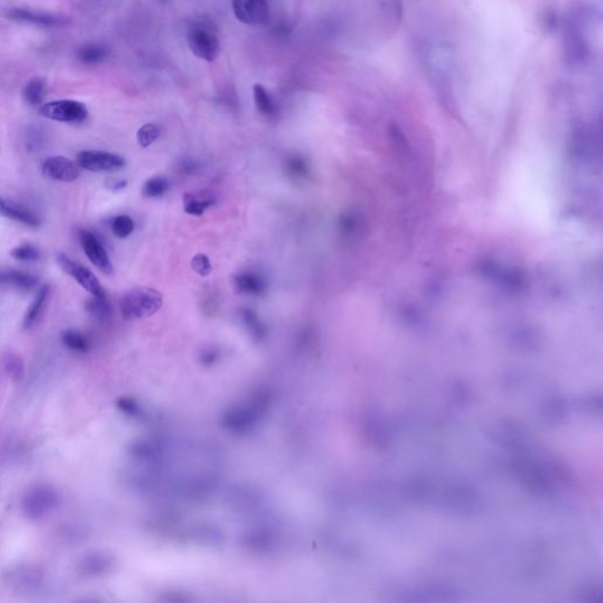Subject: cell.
<instances>
[{"label": "cell", "instance_id": "cell-2", "mask_svg": "<svg viewBox=\"0 0 603 603\" xmlns=\"http://www.w3.org/2000/svg\"><path fill=\"white\" fill-rule=\"evenodd\" d=\"M60 496L52 485H37L28 489L21 498V509L30 520H42L60 505Z\"/></svg>", "mask_w": 603, "mask_h": 603}, {"label": "cell", "instance_id": "cell-8", "mask_svg": "<svg viewBox=\"0 0 603 603\" xmlns=\"http://www.w3.org/2000/svg\"><path fill=\"white\" fill-rule=\"evenodd\" d=\"M79 241L83 246L84 253L96 268L105 275H111L114 272V265L111 263L110 257L95 233L89 230H82L79 233Z\"/></svg>", "mask_w": 603, "mask_h": 603}, {"label": "cell", "instance_id": "cell-1", "mask_svg": "<svg viewBox=\"0 0 603 603\" xmlns=\"http://www.w3.org/2000/svg\"><path fill=\"white\" fill-rule=\"evenodd\" d=\"M163 295L151 288H134L123 296L120 312L127 320L149 317L162 308Z\"/></svg>", "mask_w": 603, "mask_h": 603}, {"label": "cell", "instance_id": "cell-13", "mask_svg": "<svg viewBox=\"0 0 603 603\" xmlns=\"http://www.w3.org/2000/svg\"><path fill=\"white\" fill-rule=\"evenodd\" d=\"M0 285L28 291L38 285V277L18 270H0Z\"/></svg>", "mask_w": 603, "mask_h": 603}, {"label": "cell", "instance_id": "cell-7", "mask_svg": "<svg viewBox=\"0 0 603 603\" xmlns=\"http://www.w3.org/2000/svg\"><path fill=\"white\" fill-rule=\"evenodd\" d=\"M233 15L243 24L262 26L268 23V0H233Z\"/></svg>", "mask_w": 603, "mask_h": 603}, {"label": "cell", "instance_id": "cell-23", "mask_svg": "<svg viewBox=\"0 0 603 603\" xmlns=\"http://www.w3.org/2000/svg\"><path fill=\"white\" fill-rule=\"evenodd\" d=\"M111 229L116 237L127 238V237L130 236L131 233H134V221L127 215H119L117 217L114 218V221L111 223Z\"/></svg>", "mask_w": 603, "mask_h": 603}, {"label": "cell", "instance_id": "cell-21", "mask_svg": "<svg viewBox=\"0 0 603 603\" xmlns=\"http://www.w3.org/2000/svg\"><path fill=\"white\" fill-rule=\"evenodd\" d=\"M184 203H186L184 210H186V213L193 215V216H201L209 206H213V201L210 198L203 199V198L197 197L191 193H186Z\"/></svg>", "mask_w": 603, "mask_h": 603}, {"label": "cell", "instance_id": "cell-9", "mask_svg": "<svg viewBox=\"0 0 603 603\" xmlns=\"http://www.w3.org/2000/svg\"><path fill=\"white\" fill-rule=\"evenodd\" d=\"M80 168L77 163L64 156H53L45 159L42 165V171L46 177L53 181L71 183L80 176Z\"/></svg>", "mask_w": 603, "mask_h": 603}, {"label": "cell", "instance_id": "cell-22", "mask_svg": "<svg viewBox=\"0 0 603 603\" xmlns=\"http://www.w3.org/2000/svg\"><path fill=\"white\" fill-rule=\"evenodd\" d=\"M169 188V183L165 178L161 176L150 178L143 186V195L147 198L161 197Z\"/></svg>", "mask_w": 603, "mask_h": 603}, {"label": "cell", "instance_id": "cell-12", "mask_svg": "<svg viewBox=\"0 0 603 603\" xmlns=\"http://www.w3.org/2000/svg\"><path fill=\"white\" fill-rule=\"evenodd\" d=\"M235 288L243 295L260 296L267 289L264 278L255 272H241L233 278Z\"/></svg>", "mask_w": 603, "mask_h": 603}, {"label": "cell", "instance_id": "cell-25", "mask_svg": "<svg viewBox=\"0 0 603 603\" xmlns=\"http://www.w3.org/2000/svg\"><path fill=\"white\" fill-rule=\"evenodd\" d=\"M11 256L20 262H35L39 260V250L32 244L18 245L11 250Z\"/></svg>", "mask_w": 603, "mask_h": 603}, {"label": "cell", "instance_id": "cell-29", "mask_svg": "<svg viewBox=\"0 0 603 603\" xmlns=\"http://www.w3.org/2000/svg\"><path fill=\"white\" fill-rule=\"evenodd\" d=\"M127 186V181H122V179H109L107 181V188L110 189L111 191H119V190L124 189Z\"/></svg>", "mask_w": 603, "mask_h": 603}, {"label": "cell", "instance_id": "cell-6", "mask_svg": "<svg viewBox=\"0 0 603 603\" xmlns=\"http://www.w3.org/2000/svg\"><path fill=\"white\" fill-rule=\"evenodd\" d=\"M57 262H58L60 268L63 269L64 272L70 275L82 288L85 289L87 292H90L91 295L97 296V297L105 296L102 284L90 269L79 264L78 262L72 260L65 253H58Z\"/></svg>", "mask_w": 603, "mask_h": 603}, {"label": "cell", "instance_id": "cell-15", "mask_svg": "<svg viewBox=\"0 0 603 603\" xmlns=\"http://www.w3.org/2000/svg\"><path fill=\"white\" fill-rule=\"evenodd\" d=\"M46 95V82L42 77H35L28 80L23 90V97L30 107H40L43 105L44 98Z\"/></svg>", "mask_w": 603, "mask_h": 603}, {"label": "cell", "instance_id": "cell-17", "mask_svg": "<svg viewBox=\"0 0 603 603\" xmlns=\"http://www.w3.org/2000/svg\"><path fill=\"white\" fill-rule=\"evenodd\" d=\"M79 570L85 576H96L103 573L107 567V561L103 554L90 552L79 561Z\"/></svg>", "mask_w": 603, "mask_h": 603}, {"label": "cell", "instance_id": "cell-10", "mask_svg": "<svg viewBox=\"0 0 603 603\" xmlns=\"http://www.w3.org/2000/svg\"><path fill=\"white\" fill-rule=\"evenodd\" d=\"M8 17L13 20L39 25L44 28H60L69 23V20L64 17L55 16L52 13L38 12L28 8H13L8 12Z\"/></svg>", "mask_w": 603, "mask_h": 603}, {"label": "cell", "instance_id": "cell-27", "mask_svg": "<svg viewBox=\"0 0 603 603\" xmlns=\"http://www.w3.org/2000/svg\"><path fill=\"white\" fill-rule=\"evenodd\" d=\"M191 267H192L195 271L197 272L199 276H208L210 272L213 271V267H211V263H210L209 257L204 255V253H198V255L193 257Z\"/></svg>", "mask_w": 603, "mask_h": 603}, {"label": "cell", "instance_id": "cell-16", "mask_svg": "<svg viewBox=\"0 0 603 603\" xmlns=\"http://www.w3.org/2000/svg\"><path fill=\"white\" fill-rule=\"evenodd\" d=\"M48 295H50V288H48V285H43L38 290L36 297L33 298L32 303L28 307V312L25 314V329H30L33 324L36 323L37 320L39 318L40 314L43 312L44 305H45L46 300H48Z\"/></svg>", "mask_w": 603, "mask_h": 603}, {"label": "cell", "instance_id": "cell-26", "mask_svg": "<svg viewBox=\"0 0 603 603\" xmlns=\"http://www.w3.org/2000/svg\"><path fill=\"white\" fill-rule=\"evenodd\" d=\"M5 368H6L8 375L13 379H21L24 375V364L18 356L8 355L5 359Z\"/></svg>", "mask_w": 603, "mask_h": 603}, {"label": "cell", "instance_id": "cell-28", "mask_svg": "<svg viewBox=\"0 0 603 603\" xmlns=\"http://www.w3.org/2000/svg\"><path fill=\"white\" fill-rule=\"evenodd\" d=\"M289 169L295 176H303L307 172V164L302 158H291L289 161Z\"/></svg>", "mask_w": 603, "mask_h": 603}, {"label": "cell", "instance_id": "cell-14", "mask_svg": "<svg viewBox=\"0 0 603 603\" xmlns=\"http://www.w3.org/2000/svg\"><path fill=\"white\" fill-rule=\"evenodd\" d=\"M75 55L78 60L87 65H97L107 60L109 50L102 44L87 43L77 50Z\"/></svg>", "mask_w": 603, "mask_h": 603}, {"label": "cell", "instance_id": "cell-11", "mask_svg": "<svg viewBox=\"0 0 603 603\" xmlns=\"http://www.w3.org/2000/svg\"><path fill=\"white\" fill-rule=\"evenodd\" d=\"M0 215L30 228H37L40 225L39 217L31 209L3 197H0Z\"/></svg>", "mask_w": 603, "mask_h": 603}, {"label": "cell", "instance_id": "cell-4", "mask_svg": "<svg viewBox=\"0 0 603 603\" xmlns=\"http://www.w3.org/2000/svg\"><path fill=\"white\" fill-rule=\"evenodd\" d=\"M188 44L193 55L206 62H213L221 51L217 35L206 24H196L190 28Z\"/></svg>", "mask_w": 603, "mask_h": 603}, {"label": "cell", "instance_id": "cell-19", "mask_svg": "<svg viewBox=\"0 0 603 603\" xmlns=\"http://www.w3.org/2000/svg\"><path fill=\"white\" fill-rule=\"evenodd\" d=\"M62 342L67 349L78 354H85L90 349V341L87 336L73 329L65 330L62 334Z\"/></svg>", "mask_w": 603, "mask_h": 603}, {"label": "cell", "instance_id": "cell-30", "mask_svg": "<svg viewBox=\"0 0 603 603\" xmlns=\"http://www.w3.org/2000/svg\"><path fill=\"white\" fill-rule=\"evenodd\" d=\"M162 1H165V0H162Z\"/></svg>", "mask_w": 603, "mask_h": 603}, {"label": "cell", "instance_id": "cell-18", "mask_svg": "<svg viewBox=\"0 0 603 603\" xmlns=\"http://www.w3.org/2000/svg\"><path fill=\"white\" fill-rule=\"evenodd\" d=\"M253 99H255L257 110L260 115L265 116V117H272V116L276 115V103L273 102L271 96L268 91L265 90L263 85L256 84L253 87Z\"/></svg>", "mask_w": 603, "mask_h": 603}, {"label": "cell", "instance_id": "cell-20", "mask_svg": "<svg viewBox=\"0 0 603 603\" xmlns=\"http://www.w3.org/2000/svg\"><path fill=\"white\" fill-rule=\"evenodd\" d=\"M85 309L87 314L96 320H107L111 314L110 303L107 302V296H92V298L85 304Z\"/></svg>", "mask_w": 603, "mask_h": 603}, {"label": "cell", "instance_id": "cell-5", "mask_svg": "<svg viewBox=\"0 0 603 603\" xmlns=\"http://www.w3.org/2000/svg\"><path fill=\"white\" fill-rule=\"evenodd\" d=\"M77 164L91 172H112L123 169L127 161L122 156L107 151L84 150L77 154Z\"/></svg>", "mask_w": 603, "mask_h": 603}, {"label": "cell", "instance_id": "cell-24", "mask_svg": "<svg viewBox=\"0 0 603 603\" xmlns=\"http://www.w3.org/2000/svg\"><path fill=\"white\" fill-rule=\"evenodd\" d=\"M161 136V127L156 124H145L137 131V141L143 147L150 146Z\"/></svg>", "mask_w": 603, "mask_h": 603}, {"label": "cell", "instance_id": "cell-3", "mask_svg": "<svg viewBox=\"0 0 603 603\" xmlns=\"http://www.w3.org/2000/svg\"><path fill=\"white\" fill-rule=\"evenodd\" d=\"M38 112L44 118L69 124L83 123L89 116L87 105L72 99H60L44 103L40 105Z\"/></svg>", "mask_w": 603, "mask_h": 603}]
</instances>
